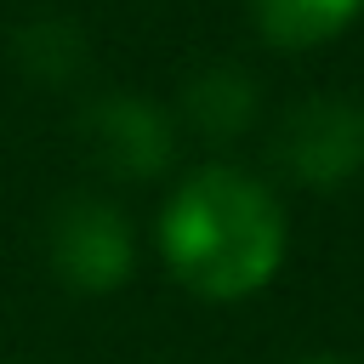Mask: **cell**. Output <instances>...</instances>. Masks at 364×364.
Instances as JSON below:
<instances>
[{
    "label": "cell",
    "instance_id": "1",
    "mask_svg": "<svg viewBox=\"0 0 364 364\" xmlns=\"http://www.w3.org/2000/svg\"><path fill=\"white\" fill-rule=\"evenodd\" d=\"M154 245L182 290L205 301H245L284 267V210L262 176L210 159L165 193Z\"/></svg>",
    "mask_w": 364,
    "mask_h": 364
},
{
    "label": "cell",
    "instance_id": "2",
    "mask_svg": "<svg viewBox=\"0 0 364 364\" xmlns=\"http://www.w3.org/2000/svg\"><path fill=\"white\" fill-rule=\"evenodd\" d=\"M46 267L74 296H114L136 273V228L108 193H74L46 216Z\"/></svg>",
    "mask_w": 364,
    "mask_h": 364
},
{
    "label": "cell",
    "instance_id": "3",
    "mask_svg": "<svg viewBox=\"0 0 364 364\" xmlns=\"http://www.w3.org/2000/svg\"><path fill=\"white\" fill-rule=\"evenodd\" d=\"M273 165L313 193H336L364 171V102L313 91L284 108L273 131Z\"/></svg>",
    "mask_w": 364,
    "mask_h": 364
},
{
    "label": "cell",
    "instance_id": "4",
    "mask_svg": "<svg viewBox=\"0 0 364 364\" xmlns=\"http://www.w3.org/2000/svg\"><path fill=\"white\" fill-rule=\"evenodd\" d=\"M80 148L114 182H159L176 165V119L142 91H97L80 108Z\"/></svg>",
    "mask_w": 364,
    "mask_h": 364
},
{
    "label": "cell",
    "instance_id": "5",
    "mask_svg": "<svg viewBox=\"0 0 364 364\" xmlns=\"http://www.w3.org/2000/svg\"><path fill=\"white\" fill-rule=\"evenodd\" d=\"M176 114L205 142H239L256 125V114H262V85L239 63H210V68H199V74L182 80Z\"/></svg>",
    "mask_w": 364,
    "mask_h": 364
},
{
    "label": "cell",
    "instance_id": "6",
    "mask_svg": "<svg viewBox=\"0 0 364 364\" xmlns=\"http://www.w3.org/2000/svg\"><path fill=\"white\" fill-rule=\"evenodd\" d=\"M11 57H17V68L34 85H74V80H85L91 46H85L80 23H68V17H34V23L17 28Z\"/></svg>",
    "mask_w": 364,
    "mask_h": 364
},
{
    "label": "cell",
    "instance_id": "7",
    "mask_svg": "<svg viewBox=\"0 0 364 364\" xmlns=\"http://www.w3.org/2000/svg\"><path fill=\"white\" fill-rule=\"evenodd\" d=\"M364 0H250V23L279 51H307L353 23Z\"/></svg>",
    "mask_w": 364,
    "mask_h": 364
},
{
    "label": "cell",
    "instance_id": "8",
    "mask_svg": "<svg viewBox=\"0 0 364 364\" xmlns=\"http://www.w3.org/2000/svg\"><path fill=\"white\" fill-rule=\"evenodd\" d=\"M296 364H347V358H336V353H313V358H296Z\"/></svg>",
    "mask_w": 364,
    "mask_h": 364
}]
</instances>
